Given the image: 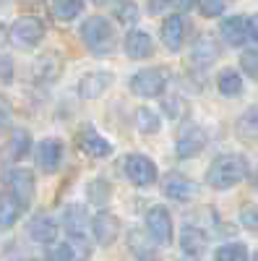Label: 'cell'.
I'll return each instance as SVG.
<instances>
[{"label":"cell","instance_id":"obj_30","mask_svg":"<svg viewBox=\"0 0 258 261\" xmlns=\"http://www.w3.org/2000/svg\"><path fill=\"white\" fill-rule=\"evenodd\" d=\"M214 258L217 261H250L248 248L243 243H224V246H219L217 253H214Z\"/></svg>","mask_w":258,"mask_h":261},{"label":"cell","instance_id":"obj_10","mask_svg":"<svg viewBox=\"0 0 258 261\" xmlns=\"http://www.w3.org/2000/svg\"><path fill=\"white\" fill-rule=\"evenodd\" d=\"M78 149L83 151L86 157H94V160H102L112 151V144L107 141L102 134H97L94 125H83L78 130Z\"/></svg>","mask_w":258,"mask_h":261},{"label":"cell","instance_id":"obj_36","mask_svg":"<svg viewBox=\"0 0 258 261\" xmlns=\"http://www.w3.org/2000/svg\"><path fill=\"white\" fill-rule=\"evenodd\" d=\"M11 120H13V107L6 97H0V134L11 128Z\"/></svg>","mask_w":258,"mask_h":261},{"label":"cell","instance_id":"obj_25","mask_svg":"<svg viewBox=\"0 0 258 261\" xmlns=\"http://www.w3.org/2000/svg\"><path fill=\"white\" fill-rule=\"evenodd\" d=\"M29 149H32V134L26 128H13L11 130V141H8V157L13 162H18V160L26 157Z\"/></svg>","mask_w":258,"mask_h":261},{"label":"cell","instance_id":"obj_9","mask_svg":"<svg viewBox=\"0 0 258 261\" xmlns=\"http://www.w3.org/2000/svg\"><path fill=\"white\" fill-rule=\"evenodd\" d=\"M222 37L227 45L232 47H243L245 42L250 39V16H243V13H235V16H227L219 27Z\"/></svg>","mask_w":258,"mask_h":261},{"label":"cell","instance_id":"obj_33","mask_svg":"<svg viewBox=\"0 0 258 261\" xmlns=\"http://www.w3.org/2000/svg\"><path fill=\"white\" fill-rule=\"evenodd\" d=\"M224 6H227V0H198V8L206 18H217L224 13Z\"/></svg>","mask_w":258,"mask_h":261},{"label":"cell","instance_id":"obj_19","mask_svg":"<svg viewBox=\"0 0 258 261\" xmlns=\"http://www.w3.org/2000/svg\"><path fill=\"white\" fill-rule=\"evenodd\" d=\"M123 47H125V55L131 60H144V58H149L154 53V42H152V37H149V32L133 29V32L125 34Z\"/></svg>","mask_w":258,"mask_h":261},{"label":"cell","instance_id":"obj_39","mask_svg":"<svg viewBox=\"0 0 258 261\" xmlns=\"http://www.w3.org/2000/svg\"><path fill=\"white\" fill-rule=\"evenodd\" d=\"M253 261H258V251H255V256H253Z\"/></svg>","mask_w":258,"mask_h":261},{"label":"cell","instance_id":"obj_24","mask_svg":"<svg viewBox=\"0 0 258 261\" xmlns=\"http://www.w3.org/2000/svg\"><path fill=\"white\" fill-rule=\"evenodd\" d=\"M235 134L243 141H258V105L248 107V110L235 123Z\"/></svg>","mask_w":258,"mask_h":261},{"label":"cell","instance_id":"obj_6","mask_svg":"<svg viewBox=\"0 0 258 261\" xmlns=\"http://www.w3.org/2000/svg\"><path fill=\"white\" fill-rule=\"evenodd\" d=\"M123 167H125L128 180H131L133 186H138V188L152 186V183H157V178H159V170H157L154 160L146 157V154H128Z\"/></svg>","mask_w":258,"mask_h":261},{"label":"cell","instance_id":"obj_1","mask_svg":"<svg viewBox=\"0 0 258 261\" xmlns=\"http://www.w3.org/2000/svg\"><path fill=\"white\" fill-rule=\"evenodd\" d=\"M250 172V165L243 154H235V151H227V154H219L206 170V183L214 191H230L238 183H243Z\"/></svg>","mask_w":258,"mask_h":261},{"label":"cell","instance_id":"obj_17","mask_svg":"<svg viewBox=\"0 0 258 261\" xmlns=\"http://www.w3.org/2000/svg\"><path fill=\"white\" fill-rule=\"evenodd\" d=\"M29 238L34 243H42V246H50L55 243L58 238V222L52 220L50 214H34L29 220Z\"/></svg>","mask_w":258,"mask_h":261},{"label":"cell","instance_id":"obj_27","mask_svg":"<svg viewBox=\"0 0 258 261\" xmlns=\"http://www.w3.org/2000/svg\"><path fill=\"white\" fill-rule=\"evenodd\" d=\"M21 204L13 199V196L6 191V193H0V227H13L18 222V217H21Z\"/></svg>","mask_w":258,"mask_h":261},{"label":"cell","instance_id":"obj_4","mask_svg":"<svg viewBox=\"0 0 258 261\" xmlns=\"http://www.w3.org/2000/svg\"><path fill=\"white\" fill-rule=\"evenodd\" d=\"M11 37V45L18 47V50H32L37 47L42 37H45V27H42V21L34 18V16H21L13 21V27L8 32Z\"/></svg>","mask_w":258,"mask_h":261},{"label":"cell","instance_id":"obj_37","mask_svg":"<svg viewBox=\"0 0 258 261\" xmlns=\"http://www.w3.org/2000/svg\"><path fill=\"white\" fill-rule=\"evenodd\" d=\"M169 3L175 6L178 11H188V8H193V6H196L198 0H169Z\"/></svg>","mask_w":258,"mask_h":261},{"label":"cell","instance_id":"obj_20","mask_svg":"<svg viewBox=\"0 0 258 261\" xmlns=\"http://www.w3.org/2000/svg\"><path fill=\"white\" fill-rule=\"evenodd\" d=\"M162 42H164V47L172 50V53H178L183 45H185V21L180 16H167L162 21Z\"/></svg>","mask_w":258,"mask_h":261},{"label":"cell","instance_id":"obj_11","mask_svg":"<svg viewBox=\"0 0 258 261\" xmlns=\"http://www.w3.org/2000/svg\"><path fill=\"white\" fill-rule=\"evenodd\" d=\"M92 232L99 246H112L120 235V220L112 212H99L92 220Z\"/></svg>","mask_w":258,"mask_h":261},{"label":"cell","instance_id":"obj_21","mask_svg":"<svg viewBox=\"0 0 258 261\" xmlns=\"http://www.w3.org/2000/svg\"><path fill=\"white\" fill-rule=\"evenodd\" d=\"M60 71H63V60H60V55H58V53L39 55V58L34 60V65H32L34 79H37V81H45V84L55 81V79L60 76Z\"/></svg>","mask_w":258,"mask_h":261},{"label":"cell","instance_id":"obj_23","mask_svg":"<svg viewBox=\"0 0 258 261\" xmlns=\"http://www.w3.org/2000/svg\"><path fill=\"white\" fill-rule=\"evenodd\" d=\"M217 55H219L217 45H214L211 39L201 37V39L196 42V47H193V58H190V68H198V71H206L209 65H211L214 60H217Z\"/></svg>","mask_w":258,"mask_h":261},{"label":"cell","instance_id":"obj_8","mask_svg":"<svg viewBox=\"0 0 258 261\" xmlns=\"http://www.w3.org/2000/svg\"><path fill=\"white\" fill-rule=\"evenodd\" d=\"M146 232L154 238L157 246H167L172 243V217L164 206H152L146 212Z\"/></svg>","mask_w":258,"mask_h":261},{"label":"cell","instance_id":"obj_15","mask_svg":"<svg viewBox=\"0 0 258 261\" xmlns=\"http://www.w3.org/2000/svg\"><path fill=\"white\" fill-rule=\"evenodd\" d=\"M128 248H131L136 261H157V246H154V238L149 235L146 230H131L128 232Z\"/></svg>","mask_w":258,"mask_h":261},{"label":"cell","instance_id":"obj_16","mask_svg":"<svg viewBox=\"0 0 258 261\" xmlns=\"http://www.w3.org/2000/svg\"><path fill=\"white\" fill-rule=\"evenodd\" d=\"M112 86V73H107V71H92V73H86L81 81H78V94L83 99H97L102 97L107 89Z\"/></svg>","mask_w":258,"mask_h":261},{"label":"cell","instance_id":"obj_14","mask_svg":"<svg viewBox=\"0 0 258 261\" xmlns=\"http://www.w3.org/2000/svg\"><path fill=\"white\" fill-rule=\"evenodd\" d=\"M63 227L71 238H86V230L92 227V220L86 214V206L81 204H68L63 212Z\"/></svg>","mask_w":258,"mask_h":261},{"label":"cell","instance_id":"obj_3","mask_svg":"<svg viewBox=\"0 0 258 261\" xmlns=\"http://www.w3.org/2000/svg\"><path fill=\"white\" fill-rule=\"evenodd\" d=\"M169 84V71L162 68V65H152V68H144L131 79V89L133 94L144 97V99H154L159 94H164Z\"/></svg>","mask_w":258,"mask_h":261},{"label":"cell","instance_id":"obj_5","mask_svg":"<svg viewBox=\"0 0 258 261\" xmlns=\"http://www.w3.org/2000/svg\"><path fill=\"white\" fill-rule=\"evenodd\" d=\"M6 186H8V193L21 204V209H29L32 201H34V172L26 170V167H13L8 175H6Z\"/></svg>","mask_w":258,"mask_h":261},{"label":"cell","instance_id":"obj_29","mask_svg":"<svg viewBox=\"0 0 258 261\" xmlns=\"http://www.w3.org/2000/svg\"><path fill=\"white\" fill-rule=\"evenodd\" d=\"M136 128L141 134H157L162 128V120H159V113H154L152 107H138L136 110Z\"/></svg>","mask_w":258,"mask_h":261},{"label":"cell","instance_id":"obj_32","mask_svg":"<svg viewBox=\"0 0 258 261\" xmlns=\"http://www.w3.org/2000/svg\"><path fill=\"white\" fill-rule=\"evenodd\" d=\"M115 16H118L120 24H136L138 21V6L133 0H120L115 6Z\"/></svg>","mask_w":258,"mask_h":261},{"label":"cell","instance_id":"obj_28","mask_svg":"<svg viewBox=\"0 0 258 261\" xmlns=\"http://www.w3.org/2000/svg\"><path fill=\"white\" fill-rule=\"evenodd\" d=\"M217 86H219V92L224 97H238L243 92V76H240V71L222 68L219 76H217Z\"/></svg>","mask_w":258,"mask_h":261},{"label":"cell","instance_id":"obj_2","mask_svg":"<svg viewBox=\"0 0 258 261\" xmlns=\"http://www.w3.org/2000/svg\"><path fill=\"white\" fill-rule=\"evenodd\" d=\"M81 39L89 53L94 55H112L118 47V34L115 27L104 16H89L81 24Z\"/></svg>","mask_w":258,"mask_h":261},{"label":"cell","instance_id":"obj_35","mask_svg":"<svg viewBox=\"0 0 258 261\" xmlns=\"http://www.w3.org/2000/svg\"><path fill=\"white\" fill-rule=\"evenodd\" d=\"M240 222H243L245 230L258 232V206H243V212H240Z\"/></svg>","mask_w":258,"mask_h":261},{"label":"cell","instance_id":"obj_12","mask_svg":"<svg viewBox=\"0 0 258 261\" xmlns=\"http://www.w3.org/2000/svg\"><path fill=\"white\" fill-rule=\"evenodd\" d=\"M92 258V246L86 238H68L66 243L52 248L50 261H89Z\"/></svg>","mask_w":258,"mask_h":261},{"label":"cell","instance_id":"obj_7","mask_svg":"<svg viewBox=\"0 0 258 261\" xmlns=\"http://www.w3.org/2000/svg\"><path fill=\"white\" fill-rule=\"evenodd\" d=\"M206 141H209L206 130H204L201 125H196V123H190V125H185V128L180 130V136H178V141H175V151H178L180 160L198 157L201 151L206 149Z\"/></svg>","mask_w":258,"mask_h":261},{"label":"cell","instance_id":"obj_40","mask_svg":"<svg viewBox=\"0 0 258 261\" xmlns=\"http://www.w3.org/2000/svg\"><path fill=\"white\" fill-rule=\"evenodd\" d=\"M94 3H104V0H94Z\"/></svg>","mask_w":258,"mask_h":261},{"label":"cell","instance_id":"obj_34","mask_svg":"<svg viewBox=\"0 0 258 261\" xmlns=\"http://www.w3.org/2000/svg\"><path fill=\"white\" fill-rule=\"evenodd\" d=\"M240 68H243L250 79H258V50H245V53H243Z\"/></svg>","mask_w":258,"mask_h":261},{"label":"cell","instance_id":"obj_13","mask_svg":"<svg viewBox=\"0 0 258 261\" xmlns=\"http://www.w3.org/2000/svg\"><path fill=\"white\" fill-rule=\"evenodd\" d=\"M63 162V144L58 139H45L39 141L37 146V165L42 172H47V175H52V172H58Z\"/></svg>","mask_w":258,"mask_h":261},{"label":"cell","instance_id":"obj_38","mask_svg":"<svg viewBox=\"0 0 258 261\" xmlns=\"http://www.w3.org/2000/svg\"><path fill=\"white\" fill-rule=\"evenodd\" d=\"M250 39L258 45V13H255V16H250Z\"/></svg>","mask_w":258,"mask_h":261},{"label":"cell","instance_id":"obj_26","mask_svg":"<svg viewBox=\"0 0 258 261\" xmlns=\"http://www.w3.org/2000/svg\"><path fill=\"white\" fill-rule=\"evenodd\" d=\"M86 8V0H52V16L63 24L68 21H76Z\"/></svg>","mask_w":258,"mask_h":261},{"label":"cell","instance_id":"obj_31","mask_svg":"<svg viewBox=\"0 0 258 261\" xmlns=\"http://www.w3.org/2000/svg\"><path fill=\"white\" fill-rule=\"evenodd\" d=\"M110 193H112L110 183L102 180V178H97V180H92V183H89V201H92V204H97V206L107 204V199H110Z\"/></svg>","mask_w":258,"mask_h":261},{"label":"cell","instance_id":"obj_18","mask_svg":"<svg viewBox=\"0 0 258 261\" xmlns=\"http://www.w3.org/2000/svg\"><path fill=\"white\" fill-rule=\"evenodd\" d=\"M162 191H164L167 199H172V201H188L190 196H193V183H190L188 175H183V172H178V170H172V172H167V175H164Z\"/></svg>","mask_w":258,"mask_h":261},{"label":"cell","instance_id":"obj_22","mask_svg":"<svg viewBox=\"0 0 258 261\" xmlns=\"http://www.w3.org/2000/svg\"><path fill=\"white\" fill-rule=\"evenodd\" d=\"M206 246H209V238H206V232L201 227L188 225L180 232V248H183L185 256H201L206 251Z\"/></svg>","mask_w":258,"mask_h":261}]
</instances>
